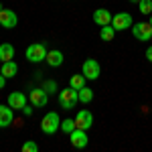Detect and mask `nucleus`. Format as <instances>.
<instances>
[{"label": "nucleus", "mask_w": 152, "mask_h": 152, "mask_svg": "<svg viewBox=\"0 0 152 152\" xmlns=\"http://www.w3.org/2000/svg\"><path fill=\"white\" fill-rule=\"evenodd\" d=\"M47 47H45V43H33V45H28L26 51H24V57L26 61H31V63H43L45 59H47Z\"/></svg>", "instance_id": "f257e3e1"}, {"label": "nucleus", "mask_w": 152, "mask_h": 152, "mask_svg": "<svg viewBox=\"0 0 152 152\" xmlns=\"http://www.w3.org/2000/svg\"><path fill=\"white\" fill-rule=\"evenodd\" d=\"M59 128H61V118H59L57 112H49L47 116L41 120V132H43V134L53 136Z\"/></svg>", "instance_id": "f03ea898"}, {"label": "nucleus", "mask_w": 152, "mask_h": 152, "mask_svg": "<svg viewBox=\"0 0 152 152\" xmlns=\"http://www.w3.org/2000/svg\"><path fill=\"white\" fill-rule=\"evenodd\" d=\"M59 104L63 110H71L75 104H79V91L73 87H65L59 91Z\"/></svg>", "instance_id": "7ed1b4c3"}, {"label": "nucleus", "mask_w": 152, "mask_h": 152, "mask_svg": "<svg viewBox=\"0 0 152 152\" xmlns=\"http://www.w3.org/2000/svg\"><path fill=\"white\" fill-rule=\"evenodd\" d=\"M99 63L95 61V59H85L81 65V73L85 75V79L87 81H95L97 77H99Z\"/></svg>", "instance_id": "20e7f679"}, {"label": "nucleus", "mask_w": 152, "mask_h": 152, "mask_svg": "<svg viewBox=\"0 0 152 152\" xmlns=\"http://www.w3.org/2000/svg\"><path fill=\"white\" fill-rule=\"evenodd\" d=\"M132 35L138 41H150L152 39V24L150 23H134L132 24Z\"/></svg>", "instance_id": "39448f33"}, {"label": "nucleus", "mask_w": 152, "mask_h": 152, "mask_svg": "<svg viewBox=\"0 0 152 152\" xmlns=\"http://www.w3.org/2000/svg\"><path fill=\"white\" fill-rule=\"evenodd\" d=\"M134 24V18L130 12H118L116 16H112V26L116 31H126V28H132Z\"/></svg>", "instance_id": "423d86ee"}, {"label": "nucleus", "mask_w": 152, "mask_h": 152, "mask_svg": "<svg viewBox=\"0 0 152 152\" xmlns=\"http://www.w3.org/2000/svg\"><path fill=\"white\" fill-rule=\"evenodd\" d=\"M28 102L33 107H45L49 102V94L43 89V87H35V89H31V94H28Z\"/></svg>", "instance_id": "0eeeda50"}, {"label": "nucleus", "mask_w": 152, "mask_h": 152, "mask_svg": "<svg viewBox=\"0 0 152 152\" xmlns=\"http://www.w3.org/2000/svg\"><path fill=\"white\" fill-rule=\"evenodd\" d=\"M69 138H71V146H73V148H85L87 142H89L87 130H79V128L73 130V132L69 134Z\"/></svg>", "instance_id": "6e6552de"}, {"label": "nucleus", "mask_w": 152, "mask_h": 152, "mask_svg": "<svg viewBox=\"0 0 152 152\" xmlns=\"http://www.w3.org/2000/svg\"><path fill=\"white\" fill-rule=\"evenodd\" d=\"M18 24V16L14 10H8V8H2L0 10V26L4 28H14Z\"/></svg>", "instance_id": "1a4fd4ad"}, {"label": "nucleus", "mask_w": 152, "mask_h": 152, "mask_svg": "<svg viewBox=\"0 0 152 152\" xmlns=\"http://www.w3.org/2000/svg\"><path fill=\"white\" fill-rule=\"evenodd\" d=\"M91 124H94V116H91L89 110H81V112H77V116H75V126H77L79 130H89V128H91Z\"/></svg>", "instance_id": "9d476101"}, {"label": "nucleus", "mask_w": 152, "mask_h": 152, "mask_svg": "<svg viewBox=\"0 0 152 152\" xmlns=\"http://www.w3.org/2000/svg\"><path fill=\"white\" fill-rule=\"evenodd\" d=\"M26 95L23 94V91H10L8 94V99H6V104L10 105L12 110H23L24 105H26Z\"/></svg>", "instance_id": "9b49d317"}, {"label": "nucleus", "mask_w": 152, "mask_h": 152, "mask_svg": "<svg viewBox=\"0 0 152 152\" xmlns=\"http://www.w3.org/2000/svg\"><path fill=\"white\" fill-rule=\"evenodd\" d=\"M94 23L97 26H105V24H112V12L107 8H97L94 12Z\"/></svg>", "instance_id": "f8f14e48"}, {"label": "nucleus", "mask_w": 152, "mask_h": 152, "mask_svg": "<svg viewBox=\"0 0 152 152\" xmlns=\"http://www.w3.org/2000/svg\"><path fill=\"white\" fill-rule=\"evenodd\" d=\"M14 120V114H12L10 105H2L0 104V128H8Z\"/></svg>", "instance_id": "ddd939ff"}, {"label": "nucleus", "mask_w": 152, "mask_h": 152, "mask_svg": "<svg viewBox=\"0 0 152 152\" xmlns=\"http://www.w3.org/2000/svg\"><path fill=\"white\" fill-rule=\"evenodd\" d=\"M63 53H61V51H57V49H53V51H49L47 53V59H45V61H47V65L49 67H61V65H63Z\"/></svg>", "instance_id": "4468645a"}, {"label": "nucleus", "mask_w": 152, "mask_h": 152, "mask_svg": "<svg viewBox=\"0 0 152 152\" xmlns=\"http://www.w3.org/2000/svg\"><path fill=\"white\" fill-rule=\"evenodd\" d=\"M0 73H2L6 79H12V77L18 73V65H16L14 61H6V63H2V67H0Z\"/></svg>", "instance_id": "2eb2a0df"}, {"label": "nucleus", "mask_w": 152, "mask_h": 152, "mask_svg": "<svg viewBox=\"0 0 152 152\" xmlns=\"http://www.w3.org/2000/svg\"><path fill=\"white\" fill-rule=\"evenodd\" d=\"M87 85V79H85V75L83 73H75V75H71L69 77V87H73V89H81V87H85Z\"/></svg>", "instance_id": "dca6fc26"}, {"label": "nucleus", "mask_w": 152, "mask_h": 152, "mask_svg": "<svg viewBox=\"0 0 152 152\" xmlns=\"http://www.w3.org/2000/svg\"><path fill=\"white\" fill-rule=\"evenodd\" d=\"M12 57H14V47L10 43H2L0 45V61L6 63V61H12Z\"/></svg>", "instance_id": "f3484780"}, {"label": "nucleus", "mask_w": 152, "mask_h": 152, "mask_svg": "<svg viewBox=\"0 0 152 152\" xmlns=\"http://www.w3.org/2000/svg\"><path fill=\"white\" fill-rule=\"evenodd\" d=\"M99 28H102V31H99V39H104V41H112L118 33L112 24H105V26H99Z\"/></svg>", "instance_id": "a211bd4d"}, {"label": "nucleus", "mask_w": 152, "mask_h": 152, "mask_svg": "<svg viewBox=\"0 0 152 152\" xmlns=\"http://www.w3.org/2000/svg\"><path fill=\"white\" fill-rule=\"evenodd\" d=\"M91 99H94V91H91V87H87V85L81 87V89H79V102H81V104H89Z\"/></svg>", "instance_id": "6ab92c4d"}, {"label": "nucleus", "mask_w": 152, "mask_h": 152, "mask_svg": "<svg viewBox=\"0 0 152 152\" xmlns=\"http://www.w3.org/2000/svg\"><path fill=\"white\" fill-rule=\"evenodd\" d=\"M75 128H77V126H75V118H73V120H71V118H67V120H61V130H63L67 136H69V134H71Z\"/></svg>", "instance_id": "aec40b11"}, {"label": "nucleus", "mask_w": 152, "mask_h": 152, "mask_svg": "<svg viewBox=\"0 0 152 152\" xmlns=\"http://www.w3.org/2000/svg\"><path fill=\"white\" fill-rule=\"evenodd\" d=\"M138 8H140L142 14H148L150 16L152 14V0H140L138 2Z\"/></svg>", "instance_id": "412c9836"}, {"label": "nucleus", "mask_w": 152, "mask_h": 152, "mask_svg": "<svg viewBox=\"0 0 152 152\" xmlns=\"http://www.w3.org/2000/svg\"><path fill=\"white\" fill-rule=\"evenodd\" d=\"M57 81H53V79H49V81H45L43 83V89H45V91H47V94H55V91H57Z\"/></svg>", "instance_id": "4be33fe9"}, {"label": "nucleus", "mask_w": 152, "mask_h": 152, "mask_svg": "<svg viewBox=\"0 0 152 152\" xmlns=\"http://www.w3.org/2000/svg\"><path fill=\"white\" fill-rule=\"evenodd\" d=\"M23 152H39V146H37V142L28 140L23 144Z\"/></svg>", "instance_id": "5701e85b"}, {"label": "nucleus", "mask_w": 152, "mask_h": 152, "mask_svg": "<svg viewBox=\"0 0 152 152\" xmlns=\"http://www.w3.org/2000/svg\"><path fill=\"white\" fill-rule=\"evenodd\" d=\"M23 114H24V116H33V107H31V105H24Z\"/></svg>", "instance_id": "b1692460"}, {"label": "nucleus", "mask_w": 152, "mask_h": 152, "mask_svg": "<svg viewBox=\"0 0 152 152\" xmlns=\"http://www.w3.org/2000/svg\"><path fill=\"white\" fill-rule=\"evenodd\" d=\"M146 59H148V61L152 63V47H148V49H146Z\"/></svg>", "instance_id": "393cba45"}, {"label": "nucleus", "mask_w": 152, "mask_h": 152, "mask_svg": "<svg viewBox=\"0 0 152 152\" xmlns=\"http://www.w3.org/2000/svg\"><path fill=\"white\" fill-rule=\"evenodd\" d=\"M4 83H6V77H4V75H2V73H0V89H2V87H4Z\"/></svg>", "instance_id": "a878e982"}, {"label": "nucleus", "mask_w": 152, "mask_h": 152, "mask_svg": "<svg viewBox=\"0 0 152 152\" xmlns=\"http://www.w3.org/2000/svg\"><path fill=\"white\" fill-rule=\"evenodd\" d=\"M128 2H132V4H138V2H140V0H128Z\"/></svg>", "instance_id": "bb28decb"}, {"label": "nucleus", "mask_w": 152, "mask_h": 152, "mask_svg": "<svg viewBox=\"0 0 152 152\" xmlns=\"http://www.w3.org/2000/svg\"><path fill=\"white\" fill-rule=\"evenodd\" d=\"M148 23H150V24H152V14H150V20H148Z\"/></svg>", "instance_id": "cd10ccee"}, {"label": "nucleus", "mask_w": 152, "mask_h": 152, "mask_svg": "<svg viewBox=\"0 0 152 152\" xmlns=\"http://www.w3.org/2000/svg\"><path fill=\"white\" fill-rule=\"evenodd\" d=\"M2 8H4V6H2V2H0V10H2Z\"/></svg>", "instance_id": "c85d7f7f"}]
</instances>
